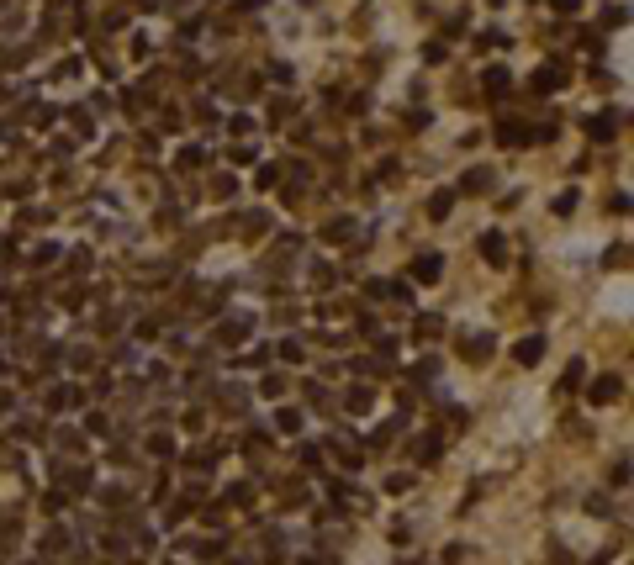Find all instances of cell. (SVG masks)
I'll return each instance as SVG.
<instances>
[{
    "instance_id": "cell-1",
    "label": "cell",
    "mask_w": 634,
    "mask_h": 565,
    "mask_svg": "<svg viewBox=\"0 0 634 565\" xmlns=\"http://www.w3.org/2000/svg\"><path fill=\"white\" fill-rule=\"evenodd\" d=\"M539 349H545V344H539V338H528L524 349H518V360H524V365H528V360H539Z\"/></svg>"
},
{
    "instance_id": "cell-2",
    "label": "cell",
    "mask_w": 634,
    "mask_h": 565,
    "mask_svg": "<svg viewBox=\"0 0 634 565\" xmlns=\"http://www.w3.org/2000/svg\"><path fill=\"white\" fill-rule=\"evenodd\" d=\"M576 6H582V0H555V11H576Z\"/></svg>"
}]
</instances>
